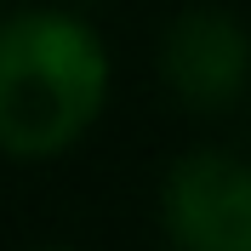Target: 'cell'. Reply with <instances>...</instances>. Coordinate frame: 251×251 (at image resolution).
I'll use <instances>...</instances> for the list:
<instances>
[{"label":"cell","instance_id":"cell-3","mask_svg":"<svg viewBox=\"0 0 251 251\" xmlns=\"http://www.w3.org/2000/svg\"><path fill=\"white\" fill-rule=\"evenodd\" d=\"M160 80L188 114H228L251 92V29L223 6H183L160 34Z\"/></svg>","mask_w":251,"mask_h":251},{"label":"cell","instance_id":"cell-2","mask_svg":"<svg viewBox=\"0 0 251 251\" xmlns=\"http://www.w3.org/2000/svg\"><path fill=\"white\" fill-rule=\"evenodd\" d=\"M172 251H251V160L234 149H188L154 194Z\"/></svg>","mask_w":251,"mask_h":251},{"label":"cell","instance_id":"cell-4","mask_svg":"<svg viewBox=\"0 0 251 251\" xmlns=\"http://www.w3.org/2000/svg\"><path fill=\"white\" fill-rule=\"evenodd\" d=\"M34 251H75V246H34Z\"/></svg>","mask_w":251,"mask_h":251},{"label":"cell","instance_id":"cell-5","mask_svg":"<svg viewBox=\"0 0 251 251\" xmlns=\"http://www.w3.org/2000/svg\"><path fill=\"white\" fill-rule=\"evenodd\" d=\"M0 12H6V0H0Z\"/></svg>","mask_w":251,"mask_h":251},{"label":"cell","instance_id":"cell-1","mask_svg":"<svg viewBox=\"0 0 251 251\" xmlns=\"http://www.w3.org/2000/svg\"><path fill=\"white\" fill-rule=\"evenodd\" d=\"M114 86L109 40L75 6L0 12V154L40 166L86 143Z\"/></svg>","mask_w":251,"mask_h":251}]
</instances>
